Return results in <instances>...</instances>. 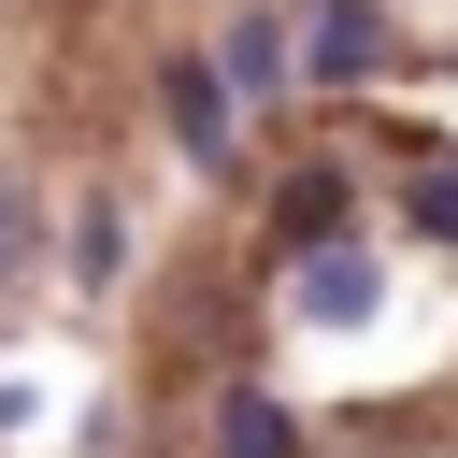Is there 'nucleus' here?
Returning a JSON list of instances; mask_svg holds the SVG:
<instances>
[{
  "mask_svg": "<svg viewBox=\"0 0 458 458\" xmlns=\"http://www.w3.org/2000/svg\"><path fill=\"white\" fill-rule=\"evenodd\" d=\"M0 272H29V200L0 186Z\"/></svg>",
  "mask_w": 458,
  "mask_h": 458,
  "instance_id": "6e6552de",
  "label": "nucleus"
},
{
  "mask_svg": "<svg viewBox=\"0 0 458 458\" xmlns=\"http://www.w3.org/2000/svg\"><path fill=\"white\" fill-rule=\"evenodd\" d=\"M157 100H172V143H186L200 172H229V143H243V114H229V86H215V57H172V72H157Z\"/></svg>",
  "mask_w": 458,
  "mask_h": 458,
  "instance_id": "f257e3e1",
  "label": "nucleus"
},
{
  "mask_svg": "<svg viewBox=\"0 0 458 458\" xmlns=\"http://www.w3.org/2000/svg\"><path fill=\"white\" fill-rule=\"evenodd\" d=\"M215 458H301V415H286L272 386H229V401H215Z\"/></svg>",
  "mask_w": 458,
  "mask_h": 458,
  "instance_id": "39448f33",
  "label": "nucleus"
},
{
  "mask_svg": "<svg viewBox=\"0 0 458 458\" xmlns=\"http://www.w3.org/2000/svg\"><path fill=\"white\" fill-rule=\"evenodd\" d=\"M301 57H315L329 86H372V72H386V14H372V0H315V29H301Z\"/></svg>",
  "mask_w": 458,
  "mask_h": 458,
  "instance_id": "f03ea898",
  "label": "nucleus"
},
{
  "mask_svg": "<svg viewBox=\"0 0 458 458\" xmlns=\"http://www.w3.org/2000/svg\"><path fill=\"white\" fill-rule=\"evenodd\" d=\"M229 86H243V100H272V86H286V29H272V14H243V29H229Z\"/></svg>",
  "mask_w": 458,
  "mask_h": 458,
  "instance_id": "423d86ee",
  "label": "nucleus"
},
{
  "mask_svg": "<svg viewBox=\"0 0 458 458\" xmlns=\"http://www.w3.org/2000/svg\"><path fill=\"white\" fill-rule=\"evenodd\" d=\"M372 301H386V272H372L358 243H315V258H301V315H315V329H358Z\"/></svg>",
  "mask_w": 458,
  "mask_h": 458,
  "instance_id": "7ed1b4c3",
  "label": "nucleus"
},
{
  "mask_svg": "<svg viewBox=\"0 0 458 458\" xmlns=\"http://www.w3.org/2000/svg\"><path fill=\"white\" fill-rule=\"evenodd\" d=\"M344 229H358L344 172H286V200H272V243H286V258H315V243H344Z\"/></svg>",
  "mask_w": 458,
  "mask_h": 458,
  "instance_id": "20e7f679",
  "label": "nucleus"
},
{
  "mask_svg": "<svg viewBox=\"0 0 458 458\" xmlns=\"http://www.w3.org/2000/svg\"><path fill=\"white\" fill-rule=\"evenodd\" d=\"M401 215H415V229H429V243H458V172H444V157H429V172H415V186H401Z\"/></svg>",
  "mask_w": 458,
  "mask_h": 458,
  "instance_id": "0eeeda50",
  "label": "nucleus"
}]
</instances>
